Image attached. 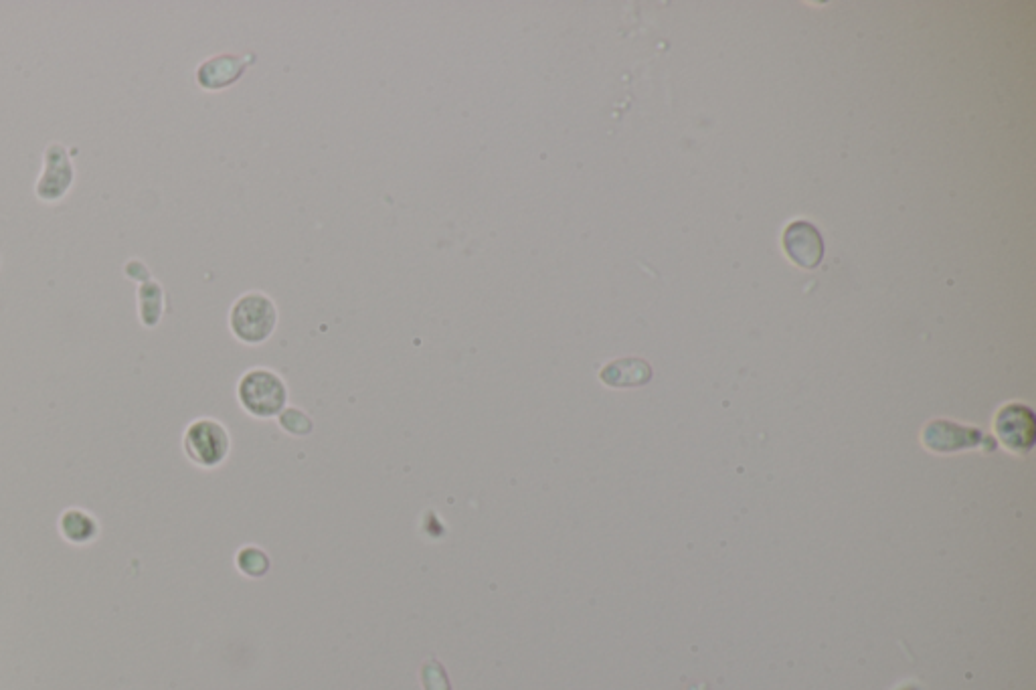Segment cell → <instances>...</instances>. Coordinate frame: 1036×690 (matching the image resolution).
<instances>
[{
    "label": "cell",
    "instance_id": "1",
    "mask_svg": "<svg viewBox=\"0 0 1036 690\" xmlns=\"http://www.w3.org/2000/svg\"><path fill=\"white\" fill-rule=\"evenodd\" d=\"M237 399L239 405L253 417H278L288 403V385L272 369L257 367L239 379Z\"/></svg>",
    "mask_w": 1036,
    "mask_h": 690
},
{
    "label": "cell",
    "instance_id": "2",
    "mask_svg": "<svg viewBox=\"0 0 1036 690\" xmlns=\"http://www.w3.org/2000/svg\"><path fill=\"white\" fill-rule=\"evenodd\" d=\"M229 326L243 344H262L278 326V308L268 294L247 292L231 306Z\"/></svg>",
    "mask_w": 1036,
    "mask_h": 690
},
{
    "label": "cell",
    "instance_id": "3",
    "mask_svg": "<svg viewBox=\"0 0 1036 690\" xmlns=\"http://www.w3.org/2000/svg\"><path fill=\"white\" fill-rule=\"evenodd\" d=\"M183 448L193 464L201 468H217L231 452V436L221 421L201 417L185 429Z\"/></svg>",
    "mask_w": 1036,
    "mask_h": 690
},
{
    "label": "cell",
    "instance_id": "4",
    "mask_svg": "<svg viewBox=\"0 0 1036 690\" xmlns=\"http://www.w3.org/2000/svg\"><path fill=\"white\" fill-rule=\"evenodd\" d=\"M73 179L75 170L65 146L57 142L47 146L43 156V172L35 185V195L45 203H55L69 193Z\"/></svg>",
    "mask_w": 1036,
    "mask_h": 690
},
{
    "label": "cell",
    "instance_id": "5",
    "mask_svg": "<svg viewBox=\"0 0 1036 690\" xmlns=\"http://www.w3.org/2000/svg\"><path fill=\"white\" fill-rule=\"evenodd\" d=\"M996 434L1002 444L1016 452L1026 454L1034 444V415L1026 405H1006L996 415Z\"/></svg>",
    "mask_w": 1036,
    "mask_h": 690
},
{
    "label": "cell",
    "instance_id": "6",
    "mask_svg": "<svg viewBox=\"0 0 1036 690\" xmlns=\"http://www.w3.org/2000/svg\"><path fill=\"white\" fill-rule=\"evenodd\" d=\"M784 249L790 260L804 270H814L824 260L822 235L808 221H794L786 227Z\"/></svg>",
    "mask_w": 1036,
    "mask_h": 690
},
{
    "label": "cell",
    "instance_id": "7",
    "mask_svg": "<svg viewBox=\"0 0 1036 690\" xmlns=\"http://www.w3.org/2000/svg\"><path fill=\"white\" fill-rule=\"evenodd\" d=\"M986 440L980 429L962 427L952 421H931L923 431V444L933 452H956L976 448Z\"/></svg>",
    "mask_w": 1036,
    "mask_h": 690
},
{
    "label": "cell",
    "instance_id": "8",
    "mask_svg": "<svg viewBox=\"0 0 1036 690\" xmlns=\"http://www.w3.org/2000/svg\"><path fill=\"white\" fill-rule=\"evenodd\" d=\"M251 63L249 57H237V55H215L203 61L197 69V81L203 90L217 92L223 88H229L231 83L241 79L247 65Z\"/></svg>",
    "mask_w": 1036,
    "mask_h": 690
},
{
    "label": "cell",
    "instance_id": "9",
    "mask_svg": "<svg viewBox=\"0 0 1036 690\" xmlns=\"http://www.w3.org/2000/svg\"><path fill=\"white\" fill-rule=\"evenodd\" d=\"M599 377L610 387H640L650 381L652 369L640 359H620L603 367Z\"/></svg>",
    "mask_w": 1036,
    "mask_h": 690
},
{
    "label": "cell",
    "instance_id": "10",
    "mask_svg": "<svg viewBox=\"0 0 1036 690\" xmlns=\"http://www.w3.org/2000/svg\"><path fill=\"white\" fill-rule=\"evenodd\" d=\"M59 531L65 537V541L75 543V545L92 543L100 535V527H98L94 516H90L88 512H83V510H77V508L65 510L61 514Z\"/></svg>",
    "mask_w": 1036,
    "mask_h": 690
},
{
    "label": "cell",
    "instance_id": "11",
    "mask_svg": "<svg viewBox=\"0 0 1036 690\" xmlns=\"http://www.w3.org/2000/svg\"><path fill=\"white\" fill-rule=\"evenodd\" d=\"M162 300H164V294H162L160 284L150 278L142 280V284L138 288V310H140V322L146 328H154L160 322L162 310H164Z\"/></svg>",
    "mask_w": 1036,
    "mask_h": 690
},
{
    "label": "cell",
    "instance_id": "12",
    "mask_svg": "<svg viewBox=\"0 0 1036 690\" xmlns=\"http://www.w3.org/2000/svg\"><path fill=\"white\" fill-rule=\"evenodd\" d=\"M235 563L239 567V571L247 577H264L268 571H270V557L266 551H262L259 547H243L237 557H235Z\"/></svg>",
    "mask_w": 1036,
    "mask_h": 690
},
{
    "label": "cell",
    "instance_id": "13",
    "mask_svg": "<svg viewBox=\"0 0 1036 690\" xmlns=\"http://www.w3.org/2000/svg\"><path fill=\"white\" fill-rule=\"evenodd\" d=\"M280 425L292 436H308L314 429V421L310 415L298 407H286L280 415Z\"/></svg>",
    "mask_w": 1036,
    "mask_h": 690
}]
</instances>
